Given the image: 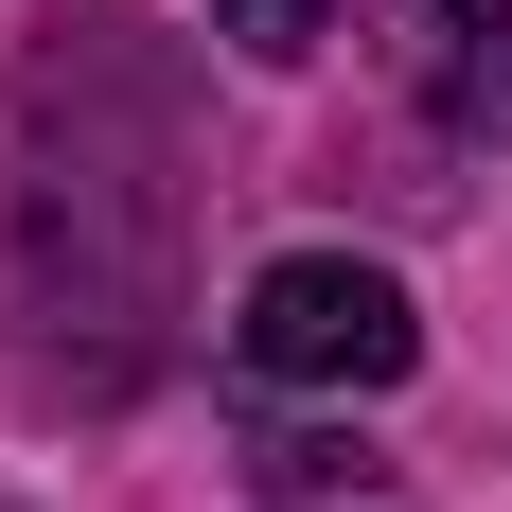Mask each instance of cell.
Listing matches in <instances>:
<instances>
[{
	"mask_svg": "<svg viewBox=\"0 0 512 512\" xmlns=\"http://www.w3.org/2000/svg\"><path fill=\"white\" fill-rule=\"evenodd\" d=\"M248 477H265V495H336V477H389V460H354V442H301V424H283V442H248Z\"/></svg>",
	"mask_w": 512,
	"mask_h": 512,
	"instance_id": "277c9868",
	"label": "cell"
},
{
	"mask_svg": "<svg viewBox=\"0 0 512 512\" xmlns=\"http://www.w3.org/2000/svg\"><path fill=\"white\" fill-rule=\"evenodd\" d=\"M442 124H512V0H371Z\"/></svg>",
	"mask_w": 512,
	"mask_h": 512,
	"instance_id": "7a4b0ae2",
	"label": "cell"
},
{
	"mask_svg": "<svg viewBox=\"0 0 512 512\" xmlns=\"http://www.w3.org/2000/svg\"><path fill=\"white\" fill-rule=\"evenodd\" d=\"M318 18H336V0H230V53H248V71H301Z\"/></svg>",
	"mask_w": 512,
	"mask_h": 512,
	"instance_id": "3957f363",
	"label": "cell"
},
{
	"mask_svg": "<svg viewBox=\"0 0 512 512\" xmlns=\"http://www.w3.org/2000/svg\"><path fill=\"white\" fill-rule=\"evenodd\" d=\"M230 354L265 371V389H407V354H424V318H407V283L389 265H354V248H283L248 283V318H230Z\"/></svg>",
	"mask_w": 512,
	"mask_h": 512,
	"instance_id": "6da1fadb",
	"label": "cell"
}]
</instances>
